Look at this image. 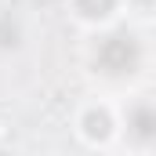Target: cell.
I'll list each match as a JSON object with an SVG mask.
<instances>
[{"label": "cell", "instance_id": "obj_2", "mask_svg": "<svg viewBox=\"0 0 156 156\" xmlns=\"http://www.w3.org/2000/svg\"><path fill=\"white\" fill-rule=\"evenodd\" d=\"M113 113L105 109V105H87L83 109V116H80V134L87 138V142H105L109 134H113Z\"/></svg>", "mask_w": 156, "mask_h": 156}, {"label": "cell", "instance_id": "obj_3", "mask_svg": "<svg viewBox=\"0 0 156 156\" xmlns=\"http://www.w3.org/2000/svg\"><path fill=\"white\" fill-rule=\"evenodd\" d=\"M127 127H131V138L145 145V142L153 138V109H149L145 102H142V105H134V109H131V116H127Z\"/></svg>", "mask_w": 156, "mask_h": 156}, {"label": "cell", "instance_id": "obj_5", "mask_svg": "<svg viewBox=\"0 0 156 156\" xmlns=\"http://www.w3.org/2000/svg\"><path fill=\"white\" fill-rule=\"evenodd\" d=\"M138 4H149V0H138Z\"/></svg>", "mask_w": 156, "mask_h": 156}, {"label": "cell", "instance_id": "obj_4", "mask_svg": "<svg viewBox=\"0 0 156 156\" xmlns=\"http://www.w3.org/2000/svg\"><path fill=\"white\" fill-rule=\"evenodd\" d=\"M113 4H116V0H76V11L83 18H105V15L113 11Z\"/></svg>", "mask_w": 156, "mask_h": 156}, {"label": "cell", "instance_id": "obj_1", "mask_svg": "<svg viewBox=\"0 0 156 156\" xmlns=\"http://www.w3.org/2000/svg\"><path fill=\"white\" fill-rule=\"evenodd\" d=\"M98 62L109 69V73H131L138 66V40L131 33H116V37H105L98 44Z\"/></svg>", "mask_w": 156, "mask_h": 156}]
</instances>
